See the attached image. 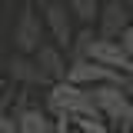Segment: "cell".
<instances>
[{
    "instance_id": "obj_5",
    "label": "cell",
    "mask_w": 133,
    "mask_h": 133,
    "mask_svg": "<svg viewBox=\"0 0 133 133\" xmlns=\"http://www.w3.org/2000/svg\"><path fill=\"white\" fill-rule=\"evenodd\" d=\"M27 90V87H23ZM17 93V127H20V133H53L57 130V116L50 113V110H40V107H33V103H27V93Z\"/></svg>"
},
{
    "instance_id": "obj_9",
    "label": "cell",
    "mask_w": 133,
    "mask_h": 133,
    "mask_svg": "<svg viewBox=\"0 0 133 133\" xmlns=\"http://www.w3.org/2000/svg\"><path fill=\"white\" fill-rule=\"evenodd\" d=\"M93 40H97V30H93V23H83L80 30L73 33V43L66 50V57L70 60H83V57H90V47H93Z\"/></svg>"
},
{
    "instance_id": "obj_10",
    "label": "cell",
    "mask_w": 133,
    "mask_h": 133,
    "mask_svg": "<svg viewBox=\"0 0 133 133\" xmlns=\"http://www.w3.org/2000/svg\"><path fill=\"white\" fill-rule=\"evenodd\" d=\"M66 7H70V14L77 17L80 23H97L103 3H97V0H66Z\"/></svg>"
},
{
    "instance_id": "obj_8",
    "label": "cell",
    "mask_w": 133,
    "mask_h": 133,
    "mask_svg": "<svg viewBox=\"0 0 133 133\" xmlns=\"http://www.w3.org/2000/svg\"><path fill=\"white\" fill-rule=\"evenodd\" d=\"M33 57H37V63L50 73V80H63L66 70H70V57H66V50L60 47L57 40H53V43H40V50H37Z\"/></svg>"
},
{
    "instance_id": "obj_1",
    "label": "cell",
    "mask_w": 133,
    "mask_h": 133,
    "mask_svg": "<svg viewBox=\"0 0 133 133\" xmlns=\"http://www.w3.org/2000/svg\"><path fill=\"white\" fill-rule=\"evenodd\" d=\"M47 110L53 116L57 113H70L73 120L77 116H103V110L97 107V97H93V87H83V83L73 80H53L47 90ZM107 120V116H103Z\"/></svg>"
},
{
    "instance_id": "obj_17",
    "label": "cell",
    "mask_w": 133,
    "mask_h": 133,
    "mask_svg": "<svg viewBox=\"0 0 133 133\" xmlns=\"http://www.w3.org/2000/svg\"><path fill=\"white\" fill-rule=\"evenodd\" d=\"M127 3H133V0H127Z\"/></svg>"
},
{
    "instance_id": "obj_14",
    "label": "cell",
    "mask_w": 133,
    "mask_h": 133,
    "mask_svg": "<svg viewBox=\"0 0 133 133\" xmlns=\"http://www.w3.org/2000/svg\"><path fill=\"white\" fill-rule=\"evenodd\" d=\"M127 90H130V100H133V77H130V83H127Z\"/></svg>"
},
{
    "instance_id": "obj_3",
    "label": "cell",
    "mask_w": 133,
    "mask_h": 133,
    "mask_svg": "<svg viewBox=\"0 0 133 133\" xmlns=\"http://www.w3.org/2000/svg\"><path fill=\"white\" fill-rule=\"evenodd\" d=\"M33 7L37 3L30 0V7H23L20 17H17V23H14V47L23 50V53H37L40 43H43V33H47V20Z\"/></svg>"
},
{
    "instance_id": "obj_4",
    "label": "cell",
    "mask_w": 133,
    "mask_h": 133,
    "mask_svg": "<svg viewBox=\"0 0 133 133\" xmlns=\"http://www.w3.org/2000/svg\"><path fill=\"white\" fill-rule=\"evenodd\" d=\"M7 77L14 83H20V87H50V73L43 70V66L37 63V57L33 53H23V50H17V57H10L7 60Z\"/></svg>"
},
{
    "instance_id": "obj_16",
    "label": "cell",
    "mask_w": 133,
    "mask_h": 133,
    "mask_svg": "<svg viewBox=\"0 0 133 133\" xmlns=\"http://www.w3.org/2000/svg\"><path fill=\"white\" fill-rule=\"evenodd\" d=\"M0 70H7V66H0Z\"/></svg>"
},
{
    "instance_id": "obj_11",
    "label": "cell",
    "mask_w": 133,
    "mask_h": 133,
    "mask_svg": "<svg viewBox=\"0 0 133 133\" xmlns=\"http://www.w3.org/2000/svg\"><path fill=\"white\" fill-rule=\"evenodd\" d=\"M10 103H14V93H0V133H20L17 127V113H10Z\"/></svg>"
},
{
    "instance_id": "obj_7",
    "label": "cell",
    "mask_w": 133,
    "mask_h": 133,
    "mask_svg": "<svg viewBox=\"0 0 133 133\" xmlns=\"http://www.w3.org/2000/svg\"><path fill=\"white\" fill-rule=\"evenodd\" d=\"M70 7H66V0H50L43 3V20H47V33L60 43L63 50H70L73 43V23H70Z\"/></svg>"
},
{
    "instance_id": "obj_13",
    "label": "cell",
    "mask_w": 133,
    "mask_h": 133,
    "mask_svg": "<svg viewBox=\"0 0 133 133\" xmlns=\"http://www.w3.org/2000/svg\"><path fill=\"white\" fill-rule=\"evenodd\" d=\"M3 90H7V80H3V73H0V93H3Z\"/></svg>"
},
{
    "instance_id": "obj_12",
    "label": "cell",
    "mask_w": 133,
    "mask_h": 133,
    "mask_svg": "<svg viewBox=\"0 0 133 133\" xmlns=\"http://www.w3.org/2000/svg\"><path fill=\"white\" fill-rule=\"evenodd\" d=\"M120 40H123V47H127V53L133 57V23H130V27H127L123 33H120Z\"/></svg>"
},
{
    "instance_id": "obj_15",
    "label": "cell",
    "mask_w": 133,
    "mask_h": 133,
    "mask_svg": "<svg viewBox=\"0 0 133 133\" xmlns=\"http://www.w3.org/2000/svg\"><path fill=\"white\" fill-rule=\"evenodd\" d=\"M33 3H40V7H43V3H50V0H33Z\"/></svg>"
},
{
    "instance_id": "obj_6",
    "label": "cell",
    "mask_w": 133,
    "mask_h": 133,
    "mask_svg": "<svg viewBox=\"0 0 133 133\" xmlns=\"http://www.w3.org/2000/svg\"><path fill=\"white\" fill-rule=\"evenodd\" d=\"M130 7L133 3H127V0H107L100 7V17H97V33L100 37H120L133 23V10Z\"/></svg>"
},
{
    "instance_id": "obj_2",
    "label": "cell",
    "mask_w": 133,
    "mask_h": 133,
    "mask_svg": "<svg viewBox=\"0 0 133 133\" xmlns=\"http://www.w3.org/2000/svg\"><path fill=\"white\" fill-rule=\"evenodd\" d=\"M93 97H97V107L103 110V116L110 120L113 130H120V133L133 130V100L123 83H97Z\"/></svg>"
}]
</instances>
